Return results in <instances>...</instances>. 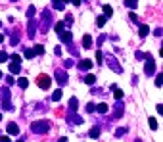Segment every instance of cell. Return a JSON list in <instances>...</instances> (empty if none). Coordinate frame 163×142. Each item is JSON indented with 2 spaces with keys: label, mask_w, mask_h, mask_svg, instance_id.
<instances>
[{
  "label": "cell",
  "mask_w": 163,
  "mask_h": 142,
  "mask_svg": "<svg viewBox=\"0 0 163 142\" xmlns=\"http://www.w3.org/2000/svg\"><path fill=\"white\" fill-rule=\"evenodd\" d=\"M50 127H52L50 121H46V119H40V121L31 123V131H33V133H37V134H44V133L50 131Z\"/></svg>",
  "instance_id": "1"
},
{
  "label": "cell",
  "mask_w": 163,
  "mask_h": 142,
  "mask_svg": "<svg viewBox=\"0 0 163 142\" xmlns=\"http://www.w3.org/2000/svg\"><path fill=\"white\" fill-rule=\"evenodd\" d=\"M40 19H42V23H39V25H42L40 31L46 33L48 29H50V25H54V23H52V13H50V10H44V12H42V13H40Z\"/></svg>",
  "instance_id": "2"
},
{
  "label": "cell",
  "mask_w": 163,
  "mask_h": 142,
  "mask_svg": "<svg viewBox=\"0 0 163 142\" xmlns=\"http://www.w3.org/2000/svg\"><path fill=\"white\" fill-rule=\"evenodd\" d=\"M146 67H144V73L146 75H155V62H154V58L150 54H146Z\"/></svg>",
  "instance_id": "3"
},
{
  "label": "cell",
  "mask_w": 163,
  "mask_h": 142,
  "mask_svg": "<svg viewBox=\"0 0 163 142\" xmlns=\"http://www.w3.org/2000/svg\"><path fill=\"white\" fill-rule=\"evenodd\" d=\"M37 84H39L42 90H46V88L52 87V79H50L48 75H39V77H37Z\"/></svg>",
  "instance_id": "4"
},
{
  "label": "cell",
  "mask_w": 163,
  "mask_h": 142,
  "mask_svg": "<svg viewBox=\"0 0 163 142\" xmlns=\"http://www.w3.org/2000/svg\"><path fill=\"white\" fill-rule=\"evenodd\" d=\"M54 77H56V81H58L60 87H63V84L67 83V79H69L67 73H65V71H61V69H56V71H54Z\"/></svg>",
  "instance_id": "5"
},
{
  "label": "cell",
  "mask_w": 163,
  "mask_h": 142,
  "mask_svg": "<svg viewBox=\"0 0 163 142\" xmlns=\"http://www.w3.org/2000/svg\"><path fill=\"white\" fill-rule=\"evenodd\" d=\"M60 39H61L63 44H71V42H73V35H71V31H61Z\"/></svg>",
  "instance_id": "6"
},
{
  "label": "cell",
  "mask_w": 163,
  "mask_h": 142,
  "mask_svg": "<svg viewBox=\"0 0 163 142\" xmlns=\"http://www.w3.org/2000/svg\"><path fill=\"white\" fill-rule=\"evenodd\" d=\"M37 25H39V21H37V19H29V27H27V35H29V39H33V37H35Z\"/></svg>",
  "instance_id": "7"
},
{
  "label": "cell",
  "mask_w": 163,
  "mask_h": 142,
  "mask_svg": "<svg viewBox=\"0 0 163 142\" xmlns=\"http://www.w3.org/2000/svg\"><path fill=\"white\" fill-rule=\"evenodd\" d=\"M113 117L115 119L123 117V102H115V106H113Z\"/></svg>",
  "instance_id": "8"
},
{
  "label": "cell",
  "mask_w": 163,
  "mask_h": 142,
  "mask_svg": "<svg viewBox=\"0 0 163 142\" xmlns=\"http://www.w3.org/2000/svg\"><path fill=\"white\" fill-rule=\"evenodd\" d=\"M6 133L8 134H13V136H17L19 134V127L16 123H8V127H6Z\"/></svg>",
  "instance_id": "9"
},
{
  "label": "cell",
  "mask_w": 163,
  "mask_h": 142,
  "mask_svg": "<svg viewBox=\"0 0 163 142\" xmlns=\"http://www.w3.org/2000/svg\"><path fill=\"white\" fill-rule=\"evenodd\" d=\"M67 123H73V125H81L83 123V117H79L77 113H71V115H67Z\"/></svg>",
  "instance_id": "10"
},
{
  "label": "cell",
  "mask_w": 163,
  "mask_h": 142,
  "mask_svg": "<svg viewBox=\"0 0 163 142\" xmlns=\"http://www.w3.org/2000/svg\"><path fill=\"white\" fill-rule=\"evenodd\" d=\"M108 63H109V67H111V69H115V73H123L121 65H119V63L113 60V58H108Z\"/></svg>",
  "instance_id": "11"
},
{
  "label": "cell",
  "mask_w": 163,
  "mask_h": 142,
  "mask_svg": "<svg viewBox=\"0 0 163 142\" xmlns=\"http://www.w3.org/2000/svg\"><path fill=\"white\" fill-rule=\"evenodd\" d=\"M77 67L83 69V71H84V69H90V67H92V62H90V60H81L79 63H77Z\"/></svg>",
  "instance_id": "12"
},
{
  "label": "cell",
  "mask_w": 163,
  "mask_h": 142,
  "mask_svg": "<svg viewBox=\"0 0 163 142\" xmlns=\"http://www.w3.org/2000/svg\"><path fill=\"white\" fill-rule=\"evenodd\" d=\"M0 96H2V102H10V90H8V87H2Z\"/></svg>",
  "instance_id": "13"
},
{
  "label": "cell",
  "mask_w": 163,
  "mask_h": 142,
  "mask_svg": "<svg viewBox=\"0 0 163 142\" xmlns=\"http://www.w3.org/2000/svg\"><path fill=\"white\" fill-rule=\"evenodd\" d=\"M77 108H79V102H77V98H71V100H69V111L75 113Z\"/></svg>",
  "instance_id": "14"
},
{
  "label": "cell",
  "mask_w": 163,
  "mask_h": 142,
  "mask_svg": "<svg viewBox=\"0 0 163 142\" xmlns=\"http://www.w3.org/2000/svg\"><path fill=\"white\" fill-rule=\"evenodd\" d=\"M148 33H150V27H148V25H140V29H138V35H140V37H148Z\"/></svg>",
  "instance_id": "15"
},
{
  "label": "cell",
  "mask_w": 163,
  "mask_h": 142,
  "mask_svg": "<svg viewBox=\"0 0 163 142\" xmlns=\"http://www.w3.org/2000/svg\"><path fill=\"white\" fill-rule=\"evenodd\" d=\"M83 46L84 48H90L92 46V37H90V35H84V37H83Z\"/></svg>",
  "instance_id": "16"
},
{
  "label": "cell",
  "mask_w": 163,
  "mask_h": 142,
  "mask_svg": "<svg viewBox=\"0 0 163 142\" xmlns=\"http://www.w3.org/2000/svg\"><path fill=\"white\" fill-rule=\"evenodd\" d=\"M111 90H113V96H115V98H117V100H121V98H123V90H121V88H119V87H117V84H115V87H113Z\"/></svg>",
  "instance_id": "17"
},
{
  "label": "cell",
  "mask_w": 163,
  "mask_h": 142,
  "mask_svg": "<svg viewBox=\"0 0 163 142\" xmlns=\"http://www.w3.org/2000/svg\"><path fill=\"white\" fill-rule=\"evenodd\" d=\"M102 10H104V17H111V13H113V8H111L109 4H106Z\"/></svg>",
  "instance_id": "18"
},
{
  "label": "cell",
  "mask_w": 163,
  "mask_h": 142,
  "mask_svg": "<svg viewBox=\"0 0 163 142\" xmlns=\"http://www.w3.org/2000/svg\"><path fill=\"white\" fill-rule=\"evenodd\" d=\"M17 84H19V88H27V87H29V79H25V77H21V79L17 81Z\"/></svg>",
  "instance_id": "19"
},
{
  "label": "cell",
  "mask_w": 163,
  "mask_h": 142,
  "mask_svg": "<svg viewBox=\"0 0 163 142\" xmlns=\"http://www.w3.org/2000/svg\"><path fill=\"white\" fill-rule=\"evenodd\" d=\"M136 4H138V0H125V6L131 10H136Z\"/></svg>",
  "instance_id": "20"
},
{
  "label": "cell",
  "mask_w": 163,
  "mask_h": 142,
  "mask_svg": "<svg viewBox=\"0 0 163 142\" xmlns=\"http://www.w3.org/2000/svg\"><path fill=\"white\" fill-rule=\"evenodd\" d=\"M19 71H21V69H19V63H13V62H12V65H10V73H12V75H17Z\"/></svg>",
  "instance_id": "21"
},
{
  "label": "cell",
  "mask_w": 163,
  "mask_h": 142,
  "mask_svg": "<svg viewBox=\"0 0 163 142\" xmlns=\"http://www.w3.org/2000/svg\"><path fill=\"white\" fill-rule=\"evenodd\" d=\"M100 136V127H92L90 129V138H98Z\"/></svg>",
  "instance_id": "22"
},
{
  "label": "cell",
  "mask_w": 163,
  "mask_h": 142,
  "mask_svg": "<svg viewBox=\"0 0 163 142\" xmlns=\"http://www.w3.org/2000/svg\"><path fill=\"white\" fill-rule=\"evenodd\" d=\"M84 83H87V84H94V83H96V75L88 73L87 77H84Z\"/></svg>",
  "instance_id": "23"
},
{
  "label": "cell",
  "mask_w": 163,
  "mask_h": 142,
  "mask_svg": "<svg viewBox=\"0 0 163 142\" xmlns=\"http://www.w3.org/2000/svg\"><path fill=\"white\" fill-rule=\"evenodd\" d=\"M10 44H12V46H17V44H19V35H17V33H13V35H12Z\"/></svg>",
  "instance_id": "24"
},
{
  "label": "cell",
  "mask_w": 163,
  "mask_h": 142,
  "mask_svg": "<svg viewBox=\"0 0 163 142\" xmlns=\"http://www.w3.org/2000/svg\"><path fill=\"white\" fill-rule=\"evenodd\" d=\"M148 125H150V129H152V131L157 129V121H155V117H148Z\"/></svg>",
  "instance_id": "25"
},
{
  "label": "cell",
  "mask_w": 163,
  "mask_h": 142,
  "mask_svg": "<svg viewBox=\"0 0 163 142\" xmlns=\"http://www.w3.org/2000/svg\"><path fill=\"white\" fill-rule=\"evenodd\" d=\"M33 52H35V56H42L44 54V46H40V44H37L33 48Z\"/></svg>",
  "instance_id": "26"
},
{
  "label": "cell",
  "mask_w": 163,
  "mask_h": 142,
  "mask_svg": "<svg viewBox=\"0 0 163 142\" xmlns=\"http://www.w3.org/2000/svg\"><path fill=\"white\" fill-rule=\"evenodd\" d=\"M35 13H37V8H35V6H29V8H27V17L33 19V17H35Z\"/></svg>",
  "instance_id": "27"
},
{
  "label": "cell",
  "mask_w": 163,
  "mask_h": 142,
  "mask_svg": "<svg viewBox=\"0 0 163 142\" xmlns=\"http://www.w3.org/2000/svg\"><path fill=\"white\" fill-rule=\"evenodd\" d=\"M106 19H108V17H104V16H100L96 19V27H98V29H102V27L106 25Z\"/></svg>",
  "instance_id": "28"
},
{
  "label": "cell",
  "mask_w": 163,
  "mask_h": 142,
  "mask_svg": "<svg viewBox=\"0 0 163 142\" xmlns=\"http://www.w3.org/2000/svg\"><path fill=\"white\" fill-rule=\"evenodd\" d=\"M155 87H163V73H157V75H155Z\"/></svg>",
  "instance_id": "29"
},
{
  "label": "cell",
  "mask_w": 163,
  "mask_h": 142,
  "mask_svg": "<svg viewBox=\"0 0 163 142\" xmlns=\"http://www.w3.org/2000/svg\"><path fill=\"white\" fill-rule=\"evenodd\" d=\"M61 98V88H58V90H54V94H52V102H58Z\"/></svg>",
  "instance_id": "30"
},
{
  "label": "cell",
  "mask_w": 163,
  "mask_h": 142,
  "mask_svg": "<svg viewBox=\"0 0 163 142\" xmlns=\"http://www.w3.org/2000/svg\"><path fill=\"white\" fill-rule=\"evenodd\" d=\"M96 110H98V113H106L108 111V104H98Z\"/></svg>",
  "instance_id": "31"
},
{
  "label": "cell",
  "mask_w": 163,
  "mask_h": 142,
  "mask_svg": "<svg viewBox=\"0 0 163 142\" xmlns=\"http://www.w3.org/2000/svg\"><path fill=\"white\" fill-rule=\"evenodd\" d=\"M25 58H27V60H33V58H35L33 48H27V50H25Z\"/></svg>",
  "instance_id": "32"
},
{
  "label": "cell",
  "mask_w": 163,
  "mask_h": 142,
  "mask_svg": "<svg viewBox=\"0 0 163 142\" xmlns=\"http://www.w3.org/2000/svg\"><path fill=\"white\" fill-rule=\"evenodd\" d=\"M63 25H65V23H63V21H58V23L54 25V31H58V33H61V31H63Z\"/></svg>",
  "instance_id": "33"
},
{
  "label": "cell",
  "mask_w": 163,
  "mask_h": 142,
  "mask_svg": "<svg viewBox=\"0 0 163 142\" xmlns=\"http://www.w3.org/2000/svg\"><path fill=\"white\" fill-rule=\"evenodd\" d=\"M2 110H4V111H12L13 106H12L10 102H2Z\"/></svg>",
  "instance_id": "34"
},
{
  "label": "cell",
  "mask_w": 163,
  "mask_h": 142,
  "mask_svg": "<svg viewBox=\"0 0 163 142\" xmlns=\"http://www.w3.org/2000/svg\"><path fill=\"white\" fill-rule=\"evenodd\" d=\"M54 8L56 10H63V2L61 0H54Z\"/></svg>",
  "instance_id": "35"
},
{
  "label": "cell",
  "mask_w": 163,
  "mask_h": 142,
  "mask_svg": "<svg viewBox=\"0 0 163 142\" xmlns=\"http://www.w3.org/2000/svg\"><path fill=\"white\" fill-rule=\"evenodd\" d=\"M96 62L100 63V65H102V63H104V54H102L100 50H98V54H96Z\"/></svg>",
  "instance_id": "36"
},
{
  "label": "cell",
  "mask_w": 163,
  "mask_h": 142,
  "mask_svg": "<svg viewBox=\"0 0 163 142\" xmlns=\"http://www.w3.org/2000/svg\"><path fill=\"white\" fill-rule=\"evenodd\" d=\"M12 62H13V63H19V62H21V56H19V54H12Z\"/></svg>",
  "instance_id": "37"
},
{
  "label": "cell",
  "mask_w": 163,
  "mask_h": 142,
  "mask_svg": "<svg viewBox=\"0 0 163 142\" xmlns=\"http://www.w3.org/2000/svg\"><path fill=\"white\" fill-rule=\"evenodd\" d=\"M63 23H67V25L73 23V16H71V13H67V16H65V21H63Z\"/></svg>",
  "instance_id": "38"
},
{
  "label": "cell",
  "mask_w": 163,
  "mask_h": 142,
  "mask_svg": "<svg viewBox=\"0 0 163 142\" xmlns=\"http://www.w3.org/2000/svg\"><path fill=\"white\" fill-rule=\"evenodd\" d=\"M8 58H10V56L6 54V52H0V62H2V63H4V62H8Z\"/></svg>",
  "instance_id": "39"
},
{
  "label": "cell",
  "mask_w": 163,
  "mask_h": 142,
  "mask_svg": "<svg viewBox=\"0 0 163 142\" xmlns=\"http://www.w3.org/2000/svg\"><path fill=\"white\" fill-rule=\"evenodd\" d=\"M125 133H127V129H117V131H115V136L119 138V136H123Z\"/></svg>",
  "instance_id": "40"
},
{
  "label": "cell",
  "mask_w": 163,
  "mask_h": 142,
  "mask_svg": "<svg viewBox=\"0 0 163 142\" xmlns=\"http://www.w3.org/2000/svg\"><path fill=\"white\" fill-rule=\"evenodd\" d=\"M154 35H155V37H161V35H163V29H161V27H157V29L154 31Z\"/></svg>",
  "instance_id": "41"
},
{
  "label": "cell",
  "mask_w": 163,
  "mask_h": 142,
  "mask_svg": "<svg viewBox=\"0 0 163 142\" xmlns=\"http://www.w3.org/2000/svg\"><path fill=\"white\" fill-rule=\"evenodd\" d=\"M94 110H96V106H94V104H88V106H87V111H88V113H92Z\"/></svg>",
  "instance_id": "42"
},
{
  "label": "cell",
  "mask_w": 163,
  "mask_h": 142,
  "mask_svg": "<svg viewBox=\"0 0 163 142\" xmlns=\"http://www.w3.org/2000/svg\"><path fill=\"white\" fill-rule=\"evenodd\" d=\"M136 58H138V60H144V58H146V54L138 50V52H136Z\"/></svg>",
  "instance_id": "43"
},
{
  "label": "cell",
  "mask_w": 163,
  "mask_h": 142,
  "mask_svg": "<svg viewBox=\"0 0 163 142\" xmlns=\"http://www.w3.org/2000/svg\"><path fill=\"white\" fill-rule=\"evenodd\" d=\"M73 65H75L73 60H65V67H73Z\"/></svg>",
  "instance_id": "44"
},
{
  "label": "cell",
  "mask_w": 163,
  "mask_h": 142,
  "mask_svg": "<svg viewBox=\"0 0 163 142\" xmlns=\"http://www.w3.org/2000/svg\"><path fill=\"white\" fill-rule=\"evenodd\" d=\"M104 40H106V35H102V37H100V39H98V40H96V44H98V46H100V44H102V42H104Z\"/></svg>",
  "instance_id": "45"
},
{
  "label": "cell",
  "mask_w": 163,
  "mask_h": 142,
  "mask_svg": "<svg viewBox=\"0 0 163 142\" xmlns=\"http://www.w3.org/2000/svg\"><path fill=\"white\" fill-rule=\"evenodd\" d=\"M0 142H12V138H10V134H8V136H2V138H0Z\"/></svg>",
  "instance_id": "46"
},
{
  "label": "cell",
  "mask_w": 163,
  "mask_h": 142,
  "mask_svg": "<svg viewBox=\"0 0 163 142\" xmlns=\"http://www.w3.org/2000/svg\"><path fill=\"white\" fill-rule=\"evenodd\" d=\"M155 110H157L159 113H163V106H161V104H157V106H155Z\"/></svg>",
  "instance_id": "47"
},
{
  "label": "cell",
  "mask_w": 163,
  "mask_h": 142,
  "mask_svg": "<svg viewBox=\"0 0 163 142\" xmlns=\"http://www.w3.org/2000/svg\"><path fill=\"white\" fill-rule=\"evenodd\" d=\"M71 2H73V6H81L83 0H71Z\"/></svg>",
  "instance_id": "48"
},
{
  "label": "cell",
  "mask_w": 163,
  "mask_h": 142,
  "mask_svg": "<svg viewBox=\"0 0 163 142\" xmlns=\"http://www.w3.org/2000/svg\"><path fill=\"white\" fill-rule=\"evenodd\" d=\"M58 142H67V138H65V136H61V138H60Z\"/></svg>",
  "instance_id": "49"
},
{
  "label": "cell",
  "mask_w": 163,
  "mask_h": 142,
  "mask_svg": "<svg viewBox=\"0 0 163 142\" xmlns=\"http://www.w3.org/2000/svg\"><path fill=\"white\" fill-rule=\"evenodd\" d=\"M0 42H4V37H2V35H0Z\"/></svg>",
  "instance_id": "50"
},
{
  "label": "cell",
  "mask_w": 163,
  "mask_h": 142,
  "mask_svg": "<svg viewBox=\"0 0 163 142\" xmlns=\"http://www.w3.org/2000/svg\"><path fill=\"white\" fill-rule=\"evenodd\" d=\"M16 142H23V138H19V140H16Z\"/></svg>",
  "instance_id": "51"
},
{
  "label": "cell",
  "mask_w": 163,
  "mask_h": 142,
  "mask_svg": "<svg viewBox=\"0 0 163 142\" xmlns=\"http://www.w3.org/2000/svg\"><path fill=\"white\" fill-rule=\"evenodd\" d=\"M61 2H63V4H65V2H69V0H61Z\"/></svg>",
  "instance_id": "52"
},
{
  "label": "cell",
  "mask_w": 163,
  "mask_h": 142,
  "mask_svg": "<svg viewBox=\"0 0 163 142\" xmlns=\"http://www.w3.org/2000/svg\"><path fill=\"white\" fill-rule=\"evenodd\" d=\"M0 79H2V71H0Z\"/></svg>",
  "instance_id": "53"
},
{
  "label": "cell",
  "mask_w": 163,
  "mask_h": 142,
  "mask_svg": "<svg viewBox=\"0 0 163 142\" xmlns=\"http://www.w3.org/2000/svg\"><path fill=\"white\" fill-rule=\"evenodd\" d=\"M12 2H17V0H12Z\"/></svg>",
  "instance_id": "54"
},
{
  "label": "cell",
  "mask_w": 163,
  "mask_h": 142,
  "mask_svg": "<svg viewBox=\"0 0 163 142\" xmlns=\"http://www.w3.org/2000/svg\"><path fill=\"white\" fill-rule=\"evenodd\" d=\"M136 142H142V140H136Z\"/></svg>",
  "instance_id": "55"
},
{
  "label": "cell",
  "mask_w": 163,
  "mask_h": 142,
  "mask_svg": "<svg viewBox=\"0 0 163 142\" xmlns=\"http://www.w3.org/2000/svg\"><path fill=\"white\" fill-rule=\"evenodd\" d=\"M0 119H2V115H0Z\"/></svg>",
  "instance_id": "56"
},
{
  "label": "cell",
  "mask_w": 163,
  "mask_h": 142,
  "mask_svg": "<svg viewBox=\"0 0 163 142\" xmlns=\"http://www.w3.org/2000/svg\"><path fill=\"white\" fill-rule=\"evenodd\" d=\"M0 27H2V23H0Z\"/></svg>",
  "instance_id": "57"
}]
</instances>
